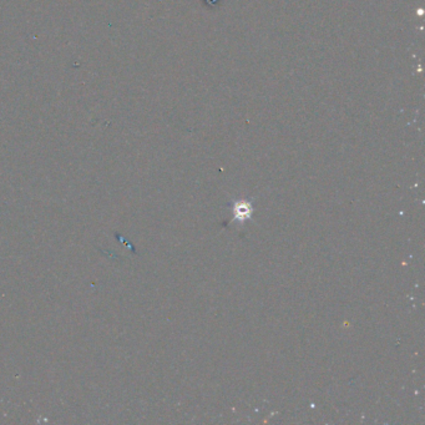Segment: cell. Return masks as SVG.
I'll return each instance as SVG.
<instances>
[{"instance_id": "obj_1", "label": "cell", "mask_w": 425, "mask_h": 425, "mask_svg": "<svg viewBox=\"0 0 425 425\" xmlns=\"http://www.w3.org/2000/svg\"><path fill=\"white\" fill-rule=\"evenodd\" d=\"M252 207L246 201H240L235 205V217L236 220L244 221L251 217Z\"/></svg>"}]
</instances>
